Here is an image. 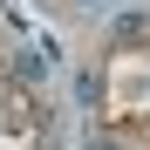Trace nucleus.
<instances>
[{
	"mask_svg": "<svg viewBox=\"0 0 150 150\" xmlns=\"http://www.w3.org/2000/svg\"><path fill=\"white\" fill-rule=\"evenodd\" d=\"M96 96H103V75L82 68V75H75V103H96Z\"/></svg>",
	"mask_w": 150,
	"mask_h": 150,
	"instance_id": "nucleus-1",
	"label": "nucleus"
},
{
	"mask_svg": "<svg viewBox=\"0 0 150 150\" xmlns=\"http://www.w3.org/2000/svg\"><path fill=\"white\" fill-rule=\"evenodd\" d=\"M143 28H150L143 14H123V21H116V41H143Z\"/></svg>",
	"mask_w": 150,
	"mask_h": 150,
	"instance_id": "nucleus-2",
	"label": "nucleus"
}]
</instances>
